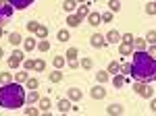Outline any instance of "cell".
<instances>
[{"instance_id":"6da1fadb","label":"cell","mask_w":156,"mask_h":116,"mask_svg":"<svg viewBox=\"0 0 156 116\" xmlns=\"http://www.w3.org/2000/svg\"><path fill=\"white\" fill-rule=\"evenodd\" d=\"M129 77H133L135 81H144V83L156 81V58L150 56L146 50H135Z\"/></svg>"},{"instance_id":"7a4b0ae2","label":"cell","mask_w":156,"mask_h":116,"mask_svg":"<svg viewBox=\"0 0 156 116\" xmlns=\"http://www.w3.org/2000/svg\"><path fill=\"white\" fill-rule=\"evenodd\" d=\"M25 95H27V91L21 87V83H4L0 87V106L6 110H17L25 104Z\"/></svg>"},{"instance_id":"3957f363","label":"cell","mask_w":156,"mask_h":116,"mask_svg":"<svg viewBox=\"0 0 156 116\" xmlns=\"http://www.w3.org/2000/svg\"><path fill=\"white\" fill-rule=\"evenodd\" d=\"M133 91H137L142 97H146V100H150L152 97V93H154V89L150 87V83H144V81H135L133 83Z\"/></svg>"},{"instance_id":"277c9868","label":"cell","mask_w":156,"mask_h":116,"mask_svg":"<svg viewBox=\"0 0 156 116\" xmlns=\"http://www.w3.org/2000/svg\"><path fill=\"white\" fill-rule=\"evenodd\" d=\"M12 11H15V9H12L9 2H0V25H4V23L11 21Z\"/></svg>"},{"instance_id":"5b68a950","label":"cell","mask_w":156,"mask_h":116,"mask_svg":"<svg viewBox=\"0 0 156 116\" xmlns=\"http://www.w3.org/2000/svg\"><path fill=\"white\" fill-rule=\"evenodd\" d=\"M21 62H23V52H21V50H15L11 54V58H9V67H11V69H17Z\"/></svg>"},{"instance_id":"8992f818","label":"cell","mask_w":156,"mask_h":116,"mask_svg":"<svg viewBox=\"0 0 156 116\" xmlns=\"http://www.w3.org/2000/svg\"><path fill=\"white\" fill-rule=\"evenodd\" d=\"M9 4H11L12 9H17V11H23V9H29L31 4H34V0H6Z\"/></svg>"},{"instance_id":"52a82bcc","label":"cell","mask_w":156,"mask_h":116,"mask_svg":"<svg viewBox=\"0 0 156 116\" xmlns=\"http://www.w3.org/2000/svg\"><path fill=\"white\" fill-rule=\"evenodd\" d=\"M90 44H92L94 48H104L108 42H106V37H104L102 33H94L92 37H90Z\"/></svg>"},{"instance_id":"ba28073f","label":"cell","mask_w":156,"mask_h":116,"mask_svg":"<svg viewBox=\"0 0 156 116\" xmlns=\"http://www.w3.org/2000/svg\"><path fill=\"white\" fill-rule=\"evenodd\" d=\"M119 52L123 54V56H129V54H133V42H123L119 46Z\"/></svg>"},{"instance_id":"9c48e42d","label":"cell","mask_w":156,"mask_h":116,"mask_svg":"<svg viewBox=\"0 0 156 116\" xmlns=\"http://www.w3.org/2000/svg\"><path fill=\"white\" fill-rule=\"evenodd\" d=\"M90 95H92V97H94V100H102V97H104V95H106V89H104V87H102V85H96V87H94V89H92V93H90Z\"/></svg>"},{"instance_id":"30bf717a","label":"cell","mask_w":156,"mask_h":116,"mask_svg":"<svg viewBox=\"0 0 156 116\" xmlns=\"http://www.w3.org/2000/svg\"><path fill=\"white\" fill-rule=\"evenodd\" d=\"M21 42H23V37H21V33H19V31L9 33V44H11V46H19Z\"/></svg>"},{"instance_id":"8fae6325","label":"cell","mask_w":156,"mask_h":116,"mask_svg":"<svg viewBox=\"0 0 156 116\" xmlns=\"http://www.w3.org/2000/svg\"><path fill=\"white\" fill-rule=\"evenodd\" d=\"M81 21H83V19H81V17H79L77 12L67 17V25H71V27H79V25H81Z\"/></svg>"},{"instance_id":"7c38bea8","label":"cell","mask_w":156,"mask_h":116,"mask_svg":"<svg viewBox=\"0 0 156 116\" xmlns=\"http://www.w3.org/2000/svg\"><path fill=\"white\" fill-rule=\"evenodd\" d=\"M37 104H40V112L48 114V110H50V97H40V100H37Z\"/></svg>"},{"instance_id":"4fadbf2b","label":"cell","mask_w":156,"mask_h":116,"mask_svg":"<svg viewBox=\"0 0 156 116\" xmlns=\"http://www.w3.org/2000/svg\"><path fill=\"white\" fill-rule=\"evenodd\" d=\"M56 108H58L60 114H67V112L71 110V102H69V100H60L58 104H56Z\"/></svg>"},{"instance_id":"5bb4252c","label":"cell","mask_w":156,"mask_h":116,"mask_svg":"<svg viewBox=\"0 0 156 116\" xmlns=\"http://www.w3.org/2000/svg\"><path fill=\"white\" fill-rule=\"evenodd\" d=\"M100 21H102V15H100V12H90V15H87V23H90V25L96 27Z\"/></svg>"},{"instance_id":"9a60e30c","label":"cell","mask_w":156,"mask_h":116,"mask_svg":"<svg viewBox=\"0 0 156 116\" xmlns=\"http://www.w3.org/2000/svg\"><path fill=\"white\" fill-rule=\"evenodd\" d=\"M125 83H127V79H125V75H119V73H117V75L112 77V85H115L117 89H119V87H123Z\"/></svg>"},{"instance_id":"2e32d148","label":"cell","mask_w":156,"mask_h":116,"mask_svg":"<svg viewBox=\"0 0 156 116\" xmlns=\"http://www.w3.org/2000/svg\"><path fill=\"white\" fill-rule=\"evenodd\" d=\"M37 100H40L37 91H36V89H29V91H27V95H25V102H29V104H36Z\"/></svg>"},{"instance_id":"e0dca14e","label":"cell","mask_w":156,"mask_h":116,"mask_svg":"<svg viewBox=\"0 0 156 116\" xmlns=\"http://www.w3.org/2000/svg\"><path fill=\"white\" fill-rule=\"evenodd\" d=\"M67 95H69V100H71V102H77V100H81V91H79L77 87H71Z\"/></svg>"},{"instance_id":"ac0fdd59","label":"cell","mask_w":156,"mask_h":116,"mask_svg":"<svg viewBox=\"0 0 156 116\" xmlns=\"http://www.w3.org/2000/svg\"><path fill=\"white\" fill-rule=\"evenodd\" d=\"M106 42H121V33L117 29H110L106 33Z\"/></svg>"},{"instance_id":"d6986e66","label":"cell","mask_w":156,"mask_h":116,"mask_svg":"<svg viewBox=\"0 0 156 116\" xmlns=\"http://www.w3.org/2000/svg\"><path fill=\"white\" fill-rule=\"evenodd\" d=\"M146 44H148V42H146L144 37H135V39H133V48H135V50H146Z\"/></svg>"},{"instance_id":"ffe728a7","label":"cell","mask_w":156,"mask_h":116,"mask_svg":"<svg viewBox=\"0 0 156 116\" xmlns=\"http://www.w3.org/2000/svg\"><path fill=\"white\" fill-rule=\"evenodd\" d=\"M48 77H50V81H52V83H60V81H62V73H60V69L52 70Z\"/></svg>"},{"instance_id":"44dd1931","label":"cell","mask_w":156,"mask_h":116,"mask_svg":"<svg viewBox=\"0 0 156 116\" xmlns=\"http://www.w3.org/2000/svg\"><path fill=\"white\" fill-rule=\"evenodd\" d=\"M34 33H36L37 37H42V39H44V37L48 35V27H46V25H37V27H36V31H34Z\"/></svg>"},{"instance_id":"7402d4cb","label":"cell","mask_w":156,"mask_h":116,"mask_svg":"<svg viewBox=\"0 0 156 116\" xmlns=\"http://www.w3.org/2000/svg\"><path fill=\"white\" fill-rule=\"evenodd\" d=\"M117 73H121V64L117 60H112V62L108 64V75H117Z\"/></svg>"},{"instance_id":"603a6c76","label":"cell","mask_w":156,"mask_h":116,"mask_svg":"<svg viewBox=\"0 0 156 116\" xmlns=\"http://www.w3.org/2000/svg\"><path fill=\"white\" fill-rule=\"evenodd\" d=\"M36 46H37V44H36V39H34V37H27V39H23V48L27 50V52H31Z\"/></svg>"},{"instance_id":"cb8c5ba5","label":"cell","mask_w":156,"mask_h":116,"mask_svg":"<svg viewBox=\"0 0 156 116\" xmlns=\"http://www.w3.org/2000/svg\"><path fill=\"white\" fill-rule=\"evenodd\" d=\"M25 85H27V89H37V87H40V81H37L36 77H27Z\"/></svg>"},{"instance_id":"d4e9b609","label":"cell","mask_w":156,"mask_h":116,"mask_svg":"<svg viewBox=\"0 0 156 116\" xmlns=\"http://www.w3.org/2000/svg\"><path fill=\"white\" fill-rule=\"evenodd\" d=\"M77 15H79L81 19H83V17H87V15H90V4H87V2H83V4L77 9Z\"/></svg>"},{"instance_id":"484cf974","label":"cell","mask_w":156,"mask_h":116,"mask_svg":"<svg viewBox=\"0 0 156 116\" xmlns=\"http://www.w3.org/2000/svg\"><path fill=\"white\" fill-rule=\"evenodd\" d=\"M56 37H58V42H69V39H71V33H69L67 29H60L58 33H56Z\"/></svg>"},{"instance_id":"4316f807","label":"cell","mask_w":156,"mask_h":116,"mask_svg":"<svg viewBox=\"0 0 156 116\" xmlns=\"http://www.w3.org/2000/svg\"><path fill=\"white\" fill-rule=\"evenodd\" d=\"M108 114H123V106L110 104V106H108Z\"/></svg>"},{"instance_id":"83f0119b","label":"cell","mask_w":156,"mask_h":116,"mask_svg":"<svg viewBox=\"0 0 156 116\" xmlns=\"http://www.w3.org/2000/svg\"><path fill=\"white\" fill-rule=\"evenodd\" d=\"M44 69H46V62H44L42 58H37V60H34V70H37V73H42Z\"/></svg>"},{"instance_id":"f1b7e54d","label":"cell","mask_w":156,"mask_h":116,"mask_svg":"<svg viewBox=\"0 0 156 116\" xmlns=\"http://www.w3.org/2000/svg\"><path fill=\"white\" fill-rule=\"evenodd\" d=\"M27 77H29L27 70H19V73L15 75V81H17V83H25V81H27Z\"/></svg>"},{"instance_id":"f546056e","label":"cell","mask_w":156,"mask_h":116,"mask_svg":"<svg viewBox=\"0 0 156 116\" xmlns=\"http://www.w3.org/2000/svg\"><path fill=\"white\" fill-rule=\"evenodd\" d=\"M75 4H77V0H65V2H62V6H65V11H67V12L75 11Z\"/></svg>"},{"instance_id":"4dcf8cb0","label":"cell","mask_w":156,"mask_h":116,"mask_svg":"<svg viewBox=\"0 0 156 116\" xmlns=\"http://www.w3.org/2000/svg\"><path fill=\"white\" fill-rule=\"evenodd\" d=\"M96 81L98 83H106L108 81V70H100V73L96 75Z\"/></svg>"},{"instance_id":"1f68e13d","label":"cell","mask_w":156,"mask_h":116,"mask_svg":"<svg viewBox=\"0 0 156 116\" xmlns=\"http://www.w3.org/2000/svg\"><path fill=\"white\" fill-rule=\"evenodd\" d=\"M65 62H67V60H65V56H56L54 60H52V64H54L56 69H62V67H65Z\"/></svg>"},{"instance_id":"d6a6232c","label":"cell","mask_w":156,"mask_h":116,"mask_svg":"<svg viewBox=\"0 0 156 116\" xmlns=\"http://www.w3.org/2000/svg\"><path fill=\"white\" fill-rule=\"evenodd\" d=\"M108 9H110L112 12H117L121 9V0H110V2H108Z\"/></svg>"},{"instance_id":"836d02e7","label":"cell","mask_w":156,"mask_h":116,"mask_svg":"<svg viewBox=\"0 0 156 116\" xmlns=\"http://www.w3.org/2000/svg\"><path fill=\"white\" fill-rule=\"evenodd\" d=\"M12 81V75L11 73H0V83L4 85V83H11Z\"/></svg>"},{"instance_id":"e575fe53","label":"cell","mask_w":156,"mask_h":116,"mask_svg":"<svg viewBox=\"0 0 156 116\" xmlns=\"http://www.w3.org/2000/svg\"><path fill=\"white\" fill-rule=\"evenodd\" d=\"M77 54H79L77 48H69V50H67V58H69V60H71V58H77Z\"/></svg>"},{"instance_id":"d590c367","label":"cell","mask_w":156,"mask_h":116,"mask_svg":"<svg viewBox=\"0 0 156 116\" xmlns=\"http://www.w3.org/2000/svg\"><path fill=\"white\" fill-rule=\"evenodd\" d=\"M36 48L40 50V52H48V50H50V44H48V42H40Z\"/></svg>"},{"instance_id":"8d00e7d4","label":"cell","mask_w":156,"mask_h":116,"mask_svg":"<svg viewBox=\"0 0 156 116\" xmlns=\"http://www.w3.org/2000/svg\"><path fill=\"white\" fill-rule=\"evenodd\" d=\"M81 67H83L85 70H87V69H92V67H94V62H92V58H83V60H81Z\"/></svg>"},{"instance_id":"74e56055","label":"cell","mask_w":156,"mask_h":116,"mask_svg":"<svg viewBox=\"0 0 156 116\" xmlns=\"http://www.w3.org/2000/svg\"><path fill=\"white\" fill-rule=\"evenodd\" d=\"M146 42H150V44H156V31H148V35H146Z\"/></svg>"},{"instance_id":"f35d334b","label":"cell","mask_w":156,"mask_h":116,"mask_svg":"<svg viewBox=\"0 0 156 116\" xmlns=\"http://www.w3.org/2000/svg\"><path fill=\"white\" fill-rule=\"evenodd\" d=\"M146 12H148V15H156V6H154V2L146 4Z\"/></svg>"},{"instance_id":"ab89813d","label":"cell","mask_w":156,"mask_h":116,"mask_svg":"<svg viewBox=\"0 0 156 116\" xmlns=\"http://www.w3.org/2000/svg\"><path fill=\"white\" fill-rule=\"evenodd\" d=\"M102 21H104V23H110V21H112V12H104V15H102Z\"/></svg>"},{"instance_id":"60d3db41","label":"cell","mask_w":156,"mask_h":116,"mask_svg":"<svg viewBox=\"0 0 156 116\" xmlns=\"http://www.w3.org/2000/svg\"><path fill=\"white\" fill-rule=\"evenodd\" d=\"M121 73H123V75H129V73H131V64H123V67H121Z\"/></svg>"},{"instance_id":"b9f144b4","label":"cell","mask_w":156,"mask_h":116,"mask_svg":"<svg viewBox=\"0 0 156 116\" xmlns=\"http://www.w3.org/2000/svg\"><path fill=\"white\" fill-rule=\"evenodd\" d=\"M25 114H27V116H31V114L36 116V114H40V110H37V108H27V110H25Z\"/></svg>"},{"instance_id":"7bdbcfd3","label":"cell","mask_w":156,"mask_h":116,"mask_svg":"<svg viewBox=\"0 0 156 116\" xmlns=\"http://www.w3.org/2000/svg\"><path fill=\"white\" fill-rule=\"evenodd\" d=\"M40 23H36V21H29V23H27V29H29V31H31V33H34V31H36V27Z\"/></svg>"},{"instance_id":"ee69618b","label":"cell","mask_w":156,"mask_h":116,"mask_svg":"<svg viewBox=\"0 0 156 116\" xmlns=\"http://www.w3.org/2000/svg\"><path fill=\"white\" fill-rule=\"evenodd\" d=\"M121 39H123V42H133V35L131 33H125V35H121Z\"/></svg>"},{"instance_id":"f6af8a7d","label":"cell","mask_w":156,"mask_h":116,"mask_svg":"<svg viewBox=\"0 0 156 116\" xmlns=\"http://www.w3.org/2000/svg\"><path fill=\"white\" fill-rule=\"evenodd\" d=\"M146 52H148L150 56H154V58H156V46H150L148 50H146Z\"/></svg>"},{"instance_id":"bcb514c9","label":"cell","mask_w":156,"mask_h":116,"mask_svg":"<svg viewBox=\"0 0 156 116\" xmlns=\"http://www.w3.org/2000/svg\"><path fill=\"white\" fill-rule=\"evenodd\" d=\"M69 67H71V69H77V67H79V62H77L75 58H71V60H69Z\"/></svg>"},{"instance_id":"7dc6e473","label":"cell","mask_w":156,"mask_h":116,"mask_svg":"<svg viewBox=\"0 0 156 116\" xmlns=\"http://www.w3.org/2000/svg\"><path fill=\"white\" fill-rule=\"evenodd\" d=\"M25 69H34V60H23Z\"/></svg>"},{"instance_id":"c3c4849f","label":"cell","mask_w":156,"mask_h":116,"mask_svg":"<svg viewBox=\"0 0 156 116\" xmlns=\"http://www.w3.org/2000/svg\"><path fill=\"white\" fill-rule=\"evenodd\" d=\"M150 108H152V112H156V100H152V104H150Z\"/></svg>"},{"instance_id":"681fc988","label":"cell","mask_w":156,"mask_h":116,"mask_svg":"<svg viewBox=\"0 0 156 116\" xmlns=\"http://www.w3.org/2000/svg\"><path fill=\"white\" fill-rule=\"evenodd\" d=\"M2 35H4V29H2V25H0V37H2Z\"/></svg>"},{"instance_id":"f907efd6","label":"cell","mask_w":156,"mask_h":116,"mask_svg":"<svg viewBox=\"0 0 156 116\" xmlns=\"http://www.w3.org/2000/svg\"><path fill=\"white\" fill-rule=\"evenodd\" d=\"M2 56H4V50H2V48H0V58H2Z\"/></svg>"},{"instance_id":"816d5d0a","label":"cell","mask_w":156,"mask_h":116,"mask_svg":"<svg viewBox=\"0 0 156 116\" xmlns=\"http://www.w3.org/2000/svg\"><path fill=\"white\" fill-rule=\"evenodd\" d=\"M77 2H87V0H77Z\"/></svg>"},{"instance_id":"f5cc1de1","label":"cell","mask_w":156,"mask_h":116,"mask_svg":"<svg viewBox=\"0 0 156 116\" xmlns=\"http://www.w3.org/2000/svg\"><path fill=\"white\" fill-rule=\"evenodd\" d=\"M0 2H6V0H0Z\"/></svg>"},{"instance_id":"db71d44e","label":"cell","mask_w":156,"mask_h":116,"mask_svg":"<svg viewBox=\"0 0 156 116\" xmlns=\"http://www.w3.org/2000/svg\"><path fill=\"white\" fill-rule=\"evenodd\" d=\"M154 6H156V2H154Z\"/></svg>"}]
</instances>
